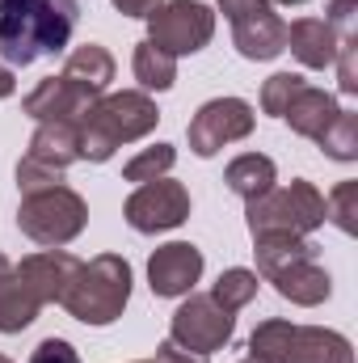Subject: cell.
I'll return each instance as SVG.
<instances>
[{
    "label": "cell",
    "instance_id": "e0dca14e",
    "mask_svg": "<svg viewBox=\"0 0 358 363\" xmlns=\"http://www.w3.org/2000/svg\"><path fill=\"white\" fill-rule=\"evenodd\" d=\"M342 114V101L333 97V93L325 89H312V85H304V89L295 93V101L287 106V127L295 131V135H304V140H321L325 135V127L333 123Z\"/></svg>",
    "mask_w": 358,
    "mask_h": 363
},
{
    "label": "cell",
    "instance_id": "2e32d148",
    "mask_svg": "<svg viewBox=\"0 0 358 363\" xmlns=\"http://www.w3.org/2000/svg\"><path fill=\"white\" fill-rule=\"evenodd\" d=\"M266 283H274V291H278L282 300L299 304V308H316V304H325L329 291H333V279H329V271H325L316 258H299V262L282 267V271L274 274V279H266Z\"/></svg>",
    "mask_w": 358,
    "mask_h": 363
},
{
    "label": "cell",
    "instance_id": "4dcf8cb0",
    "mask_svg": "<svg viewBox=\"0 0 358 363\" xmlns=\"http://www.w3.org/2000/svg\"><path fill=\"white\" fill-rule=\"evenodd\" d=\"M337 89L346 93V97H354L358 93V38L354 43H342V51H337Z\"/></svg>",
    "mask_w": 358,
    "mask_h": 363
},
{
    "label": "cell",
    "instance_id": "603a6c76",
    "mask_svg": "<svg viewBox=\"0 0 358 363\" xmlns=\"http://www.w3.org/2000/svg\"><path fill=\"white\" fill-rule=\"evenodd\" d=\"M258 250V271L262 279H274V274L282 271V267H291V262H299V258H316V245L308 241V237H262V241H253Z\"/></svg>",
    "mask_w": 358,
    "mask_h": 363
},
{
    "label": "cell",
    "instance_id": "5b68a950",
    "mask_svg": "<svg viewBox=\"0 0 358 363\" xmlns=\"http://www.w3.org/2000/svg\"><path fill=\"white\" fill-rule=\"evenodd\" d=\"M249 237H308L325 224V194L312 182L295 178L287 186H270L266 194L249 199L245 207Z\"/></svg>",
    "mask_w": 358,
    "mask_h": 363
},
{
    "label": "cell",
    "instance_id": "83f0119b",
    "mask_svg": "<svg viewBox=\"0 0 358 363\" xmlns=\"http://www.w3.org/2000/svg\"><path fill=\"white\" fill-rule=\"evenodd\" d=\"M308 81L299 77V72H274L266 85H262V110L274 114V118H282L287 114V106L295 101V93L304 89Z\"/></svg>",
    "mask_w": 358,
    "mask_h": 363
},
{
    "label": "cell",
    "instance_id": "ac0fdd59",
    "mask_svg": "<svg viewBox=\"0 0 358 363\" xmlns=\"http://www.w3.org/2000/svg\"><path fill=\"white\" fill-rule=\"evenodd\" d=\"M47 304L34 296V287L17 274V267L0 274V334H21L25 325H34V317Z\"/></svg>",
    "mask_w": 358,
    "mask_h": 363
},
{
    "label": "cell",
    "instance_id": "d590c367",
    "mask_svg": "<svg viewBox=\"0 0 358 363\" xmlns=\"http://www.w3.org/2000/svg\"><path fill=\"white\" fill-rule=\"evenodd\" d=\"M270 4H308V0H270Z\"/></svg>",
    "mask_w": 358,
    "mask_h": 363
},
{
    "label": "cell",
    "instance_id": "52a82bcc",
    "mask_svg": "<svg viewBox=\"0 0 358 363\" xmlns=\"http://www.w3.org/2000/svg\"><path fill=\"white\" fill-rule=\"evenodd\" d=\"M215 38V13L202 0H169L148 13V43L169 55H194Z\"/></svg>",
    "mask_w": 358,
    "mask_h": 363
},
{
    "label": "cell",
    "instance_id": "8d00e7d4",
    "mask_svg": "<svg viewBox=\"0 0 358 363\" xmlns=\"http://www.w3.org/2000/svg\"><path fill=\"white\" fill-rule=\"evenodd\" d=\"M8 267H13V262H8V258H4V254H0V274L8 271Z\"/></svg>",
    "mask_w": 358,
    "mask_h": 363
},
{
    "label": "cell",
    "instance_id": "e575fe53",
    "mask_svg": "<svg viewBox=\"0 0 358 363\" xmlns=\"http://www.w3.org/2000/svg\"><path fill=\"white\" fill-rule=\"evenodd\" d=\"M110 4H114L122 17H148V13H152L156 4H165V0H110Z\"/></svg>",
    "mask_w": 358,
    "mask_h": 363
},
{
    "label": "cell",
    "instance_id": "44dd1931",
    "mask_svg": "<svg viewBox=\"0 0 358 363\" xmlns=\"http://www.w3.org/2000/svg\"><path fill=\"white\" fill-rule=\"evenodd\" d=\"M224 182H228L232 194H241V199L249 203V199L266 194L270 186L278 182V165H274L270 157H262V152H245V157H236V161L228 165Z\"/></svg>",
    "mask_w": 358,
    "mask_h": 363
},
{
    "label": "cell",
    "instance_id": "3957f363",
    "mask_svg": "<svg viewBox=\"0 0 358 363\" xmlns=\"http://www.w3.org/2000/svg\"><path fill=\"white\" fill-rule=\"evenodd\" d=\"M249 355L262 363H354V347L337 330L266 317L249 334Z\"/></svg>",
    "mask_w": 358,
    "mask_h": 363
},
{
    "label": "cell",
    "instance_id": "7c38bea8",
    "mask_svg": "<svg viewBox=\"0 0 358 363\" xmlns=\"http://www.w3.org/2000/svg\"><path fill=\"white\" fill-rule=\"evenodd\" d=\"M89 106H93L89 93L76 89V85L64 81V77L38 81L34 89L25 93V101H21V110H25L30 118H38V123H76Z\"/></svg>",
    "mask_w": 358,
    "mask_h": 363
},
{
    "label": "cell",
    "instance_id": "9c48e42d",
    "mask_svg": "<svg viewBox=\"0 0 358 363\" xmlns=\"http://www.w3.org/2000/svg\"><path fill=\"white\" fill-rule=\"evenodd\" d=\"M236 334V313H228L224 304H215L211 296H185L169 321V342H178L185 351H198V355H211V351H224Z\"/></svg>",
    "mask_w": 358,
    "mask_h": 363
},
{
    "label": "cell",
    "instance_id": "4fadbf2b",
    "mask_svg": "<svg viewBox=\"0 0 358 363\" xmlns=\"http://www.w3.org/2000/svg\"><path fill=\"white\" fill-rule=\"evenodd\" d=\"M76 271H81V258L68 250H38V254L21 258V267H17V274L34 287V296L42 304H59L68 283L76 279Z\"/></svg>",
    "mask_w": 358,
    "mask_h": 363
},
{
    "label": "cell",
    "instance_id": "ffe728a7",
    "mask_svg": "<svg viewBox=\"0 0 358 363\" xmlns=\"http://www.w3.org/2000/svg\"><path fill=\"white\" fill-rule=\"evenodd\" d=\"M25 157H34V161L51 165V169L68 174V165L81 161V127L76 123H38Z\"/></svg>",
    "mask_w": 358,
    "mask_h": 363
},
{
    "label": "cell",
    "instance_id": "4316f807",
    "mask_svg": "<svg viewBox=\"0 0 358 363\" xmlns=\"http://www.w3.org/2000/svg\"><path fill=\"white\" fill-rule=\"evenodd\" d=\"M325 220H333L346 237L358 233V182H337L325 194Z\"/></svg>",
    "mask_w": 358,
    "mask_h": 363
},
{
    "label": "cell",
    "instance_id": "484cf974",
    "mask_svg": "<svg viewBox=\"0 0 358 363\" xmlns=\"http://www.w3.org/2000/svg\"><path fill=\"white\" fill-rule=\"evenodd\" d=\"M253 296H258V274L245 271V267L224 271V274H219V283L211 287V300H215V304H224L228 313H241L245 304H253Z\"/></svg>",
    "mask_w": 358,
    "mask_h": 363
},
{
    "label": "cell",
    "instance_id": "30bf717a",
    "mask_svg": "<svg viewBox=\"0 0 358 363\" xmlns=\"http://www.w3.org/2000/svg\"><path fill=\"white\" fill-rule=\"evenodd\" d=\"M127 224L135 233H169L190 220V190L173 178H156V182H144L127 207H122Z\"/></svg>",
    "mask_w": 358,
    "mask_h": 363
},
{
    "label": "cell",
    "instance_id": "d6a6232c",
    "mask_svg": "<svg viewBox=\"0 0 358 363\" xmlns=\"http://www.w3.org/2000/svg\"><path fill=\"white\" fill-rule=\"evenodd\" d=\"M266 9H274L270 0H219V13H224L228 21H245V17L266 13Z\"/></svg>",
    "mask_w": 358,
    "mask_h": 363
},
{
    "label": "cell",
    "instance_id": "836d02e7",
    "mask_svg": "<svg viewBox=\"0 0 358 363\" xmlns=\"http://www.w3.org/2000/svg\"><path fill=\"white\" fill-rule=\"evenodd\" d=\"M156 363H207V355H198V351H185V347H178V342H161L156 347Z\"/></svg>",
    "mask_w": 358,
    "mask_h": 363
},
{
    "label": "cell",
    "instance_id": "f1b7e54d",
    "mask_svg": "<svg viewBox=\"0 0 358 363\" xmlns=\"http://www.w3.org/2000/svg\"><path fill=\"white\" fill-rule=\"evenodd\" d=\"M47 186H64V169H51L34 157H21L17 165V190L21 194H34V190H47Z\"/></svg>",
    "mask_w": 358,
    "mask_h": 363
},
{
    "label": "cell",
    "instance_id": "d4e9b609",
    "mask_svg": "<svg viewBox=\"0 0 358 363\" xmlns=\"http://www.w3.org/2000/svg\"><path fill=\"white\" fill-rule=\"evenodd\" d=\"M173 165H178V148H173V144H152V148H144L139 157H131V161L122 165V178L144 186V182L169 178Z\"/></svg>",
    "mask_w": 358,
    "mask_h": 363
},
{
    "label": "cell",
    "instance_id": "6da1fadb",
    "mask_svg": "<svg viewBox=\"0 0 358 363\" xmlns=\"http://www.w3.org/2000/svg\"><path fill=\"white\" fill-rule=\"evenodd\" d=\"M81 21V0H0V60L30 68L59 55Z\"/></svg>",
    "mask_w": 358,
    "mask_h": 363
},
{
    "label": "cell",
    "instance_id": "8fae6325",
    "mask_svg": "<svg viewBox=\"0 0 358 363\" xmlns=\"http://www.w3.org/2000/svg\"><path fill=\"white\" fill-rule=\"evenodd\" d=\"M202 279V250L190 241H169L148 258V287L152 296H190L194 283Z\"/></svg>",
    "mask_w": 358,
    "mask_h": 363
},
{
    "label": "cell",
    "instance_id": "d6986e66",
    "mask_svg": "<svg viewBox=\"0 0 358 363\" xmlns=\"http://www.w3.org/2000/svg\"><path fill=\"white\" fill-rule=\"evenodd\" d=\"M64 81H72L76 89H85L97 101L101 93L110 89V81H114V55L105 51V47H97V43H85V47H76L68 60H64V72H59Z\"/></svg>",
    "mask_w": 358,
    "mask_h": 363
},
{
    "label": "cell",
    "instance_id": "f35d334b",
    "mask_svg": "<svg viewBox=\"0 0 358 363\" xmlns=\"http://www.w3.org/2000/svg\"><path fill=\"white\" fill-rule=\"evenodd\" d=\"M135 363H156V359H135Z\"/></svg>",
    "mask_w": 358,
    "mask_h": 363
},
{
    "label": "cell",
    "instance_id": "ba28073f",
    "mask_svg": "<svg viewBox=\"0 0 358 363\" xmlns=\"http://www.w3.org/2000/svg\"><path fill=\"white\" fill-rule=\"evenodd\" d=\"M253 123H258V114L245 97H211V101L198 106V114L185 127L190 152L194 157H215L219 148H228L236 140H249Z\"/></svg>",
    "mask_w": 358,
    "mask_h": 363
},
{
    "label": "cell",
    "instance_id": "5bb4252c",
    "mask_svg": "<svg viewBox=\"0 0 358 363\" xmlns=\"http://www.w3.org/2000/svg\"><path fill=\"white\" fill-rule=\"evenodd\" d=\"M232 47L253 60V64H266V60H278L287 51V21L266 9V13H253L245 21H232Z\"/></svg>",
    "mask_w": 358,
    "mask_h": 363
},
{
    "label": "cell",
    "instance_id": "7a4b0ae2",
    "mask_svg": "<svg viewBox=\"0 0 358 363\" xmlns=\"http://www.w3.org/2000/svg\"><path fill=\"white\" fill-rule=\"evenodd\" d=\"M161 123V110L148 93L122 89V93H101L89 110L76 118L81 127V161H110L122 144H135L144 135H152Z\"/></svg>",
    "mask_w": 358,
    "mask_h": 363
},
{
    "label": "cell",
    "instance_id": "277c9868",
    "mask_svg": "<svg viewBox=\"0 0 358 363\" xmlns=\"http://www.w3.org/2000/svg\"><path fill=\"white\" fill-rule=\"evenodd\" d=\"M131 300V267L122 254H97L93 262H81L76 279L64 291V308L81 325H110L122 317Z\"/></svg>",
    "mask_w": 358,
    "mask_h": 363
},
{
    "label": "cell",
    "instance_id": "8992f818",
    "mask_svg": "<svg viewBox=\"0 0 358 363\" xmlns=\"http://www.w3.org/2000/svg\"><path fill=\"white\" fill-rule=\"evenodd\" d=\"M85 224H89V207L72 186H47V190L21 194L17 228L42 250H64L85 233Z\"/></svg>",
    "mask_w": 358,
    "mask_h": 363
},
{
    "label": "cell",
    "instance_id": "9a60e30c",
    "mask_svg": "<svg viewBox=\"0 0 358 363\" xmlns=\"http://www.w3.org/2000/svg\"><path fill=\"white\" fill-rule=\"evenodd\" d=\"M287 47H291V55H295L304 68L325 72V68H333V60H337V51H342V38L329 30L325 17H299V21L287 26Z\"/></svg>",
    "mask_w": 358,
    "mask_h": 363
},
{
    "label": "cell",
    "instance_id": "f546056e",
    "mask_svg": "<svg viewBox=\"0 0 358 363\" xmlns=\"http://www.w3.org/2000/svg\"><path fill=\"white\" fill-rule=\"evenodd\" d=\"M329 30L342 38V43H354L358 38V0H329Z\"/></svg>",
    "mask_w": 358,
    "mask_h": 363
},
{
    "label": "cell",
    "instance_id": "1f68e13d",
    "mask_svg": "<svg viewBox=\"0 0 358 363\" xmlns=\"http://www.w3.org/2000/svg\"><path fill=\"white\" fill-rule=\"evenodd\" d=\"M25 363H81V355H76V347H72L68 338H42V342L30 351Z\"/></svg>",
    "mask_w": 358,
    "mask_h": 363
},
{
    "label": "cell",
    "instance_id": "7402d4cb",
    "mask_svg": "<svg viewBox=\"0 0 358 363\" xmlns=\"http://www.w3.org/2000/svg\"><path fill=\"white\" fill-rule=\"evenodd\" d=\"M131 68H135V81L144 85V89H173V81H178V55H169L165 47H156V43H139L135 47V60H131Z\"/></svg>",
    "mask_w": 358,
    "mask_h": 363
},
{
    "label": "cell",
    "instance_id": "74e56055",
    "mask_svg": "<svg viewBox=\"0 0 358 363\" xmlns=\"http://www.w3.org/2000/svg\"><path fill=\"white\" fill-rule=\"evenodd\" d=\"M241 363H262V359H253V355H245V359H241Z\"/></svg>",
    "mask_w": 358,
    "mask_h": 363
},
{
    "label": "cell",
    "instance_id": "cb8c5ba5",
    "mask_svg": "<svg viewBox=\"0 0 358 363\" xmlns=\"http://www.w3.org/2000/svg\"><path fill=\"white\" fill-rule=\"evenodd\" d=\"M316 144H321L325 157H333V161H342V165L358 161V114L354 110H342V114L325 127V135H321Z\"/></svg>",
    "mask_w": 358,
    "mask_h": 363
},
{
    "label": "cell",
    "instance_id": "ab89813d",
    "mask_svg": "<svg viewBox=\"0 0 358 363\" xmlns=\"http://www.w3.org/2000/svg\"><path fill=\"white\" fill-rule=\"evenodd\" d=\"M0 363H13V359H4V355H0Z\"/></svg>",
    "mask_w": 358,
    "mask_h": 363
}]
</instances>
